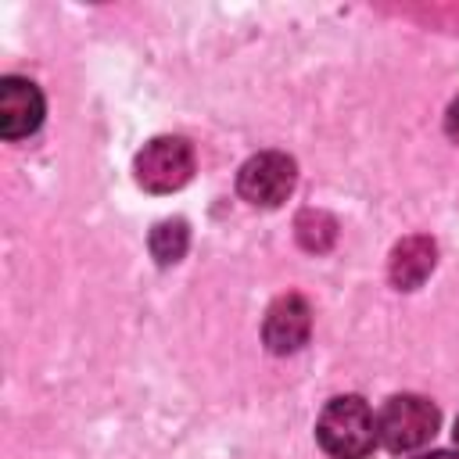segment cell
Returning <instances> with one entry per match:
<instances>
[{"mask_svg":"<svg viewBox=\"0 0 459 459\" xmlns=\"http://www.w3.org/2000/svg\"><path fill=\"white\" fill-rule=\"evenodd\" d=\"M416 459H459V452H423Z\"/></svg>","mask_w":459,"mask_h":459,"instance_id":"8fae6325","label":"cell"},{"mask_svg":"<svg viewBox=\"0 0 459 459\" xmlns=\"http://www.w3.org/2000/svg\"><path fill=\"white\" fill-rule=\"evenodd\" d=\"M434 262H437V247H434L430 237H420V233H416V237H405V240L391 251V265H387L391 283H394L398 290H416V287L430 276Z\"/></svg>","mask_w":459,"mask_h":459,"instance_id":"52a82bcc","label":"cell"},{"mask_svg":"<svg viewBox=\"0 0 459 459\" xmlns=\"http://www.w3.org/2000/svg\"><path fill=\"white\" fill-rule=\"evenodd\" d=\"M452 434H455V445H459V420H455V430Z\"/></svg>","mask_w":459,"mask_h":459,"instance_id":"7c38bea8","label":"cell"},{"mask_svg":"<svg viewBox=\"0 0 459 459\" xmlns=\"http://www.w3.org/2000/svg\"><path fill=\"white\" fill-rule=\"evenodd\" d=\"M136 183L151 194H172L194 176V147L183 136H158L143 143L133 161Z\"/></svg>","mask_w":459,"mask_h":459,"instance_id":"3957f363","label":"cell"},{"mask_svg":"<svg viewBox=\"0 0 459 459\" xmlns=\"http://www.w3.org/2000/svg\"><path fill=\"white\" fill-rule=\"evenodd\" d=\"M298 183V169H294V158H287L283 151H262V154H251L240 172H237V190L247 204L255 208H276L290 197Z\"/></svg>","mask_w":459,"mask_h":459,"instance_id":"277c9868","label":"cell"},{"mask_svg":"<svg viewBox=\"0 0 459 459\" xmlns=\"http://www.w3.org/2000/svg\"><path fill=\"white\" fill-rule=\"evenodd\" d=\"M43 93L36 82L7 75L0 79V136L4 140H22L39 129L43 122Z\"/></svg>","mask_w":459,"mask_h":459,"instance_id":"8992f818","label":"cell"},{"mask_svg":"<svg viewBox=\"0 0 459 459\" xmlns=\"http://www.w3.org/2000/svg\"><path fill=\"white\" fill-rule=\"evenodd\" d=\"M445 133H448L452 140H459V97L448 104V115H445Z\"/></svg>","mask_w":459,"mask_h":459,"instance_id":"30bf717a","label":"cell"},{"mask_svg":"<svg viewBox=\"0 0 459 459\" xmlns=\"http://www.w3.org/2000/svg\"><path fill=\"white\" fill-rule=\"evenodd\" d=\"M437 423H441V416H437V405L430 398L394 394L377 412V441L394 455L416 452L437 434Z\"/></svg>","mask_w":459,"mask_h":459,"instance_id":"7a4b0ae2","label":"cell"},{"mask_svg":"<svg viewBox=\"0 0 459 459\" xmlns=\"http://www.w3.org/2000/svg\"><path fill=\"white\" fill-rule=\"evenodd\" d=\"M333 237H337V226H333L330 215H323V212H305V215L298 219V240H301L308 251H326V247L333 244Z\"/></svg>","mask_w":459,"mask_h":459,"instance_id":"9c48e42d","label":"cell"},{"mask_svg":"<svg viewBox=\"0 0 459 459\" xmlns=\"http://www.w3.org/2000/svg\"><path fill=\"white\" fill-rule=\"evenodd\" d=\"M186 244H190V233H186L183 219H165L151 230V255L158 265H176L183 258Z\"/></svg>","mask_w":459,"mask_h":459,"instance_id":"ba28073f","label":"cell"},{"mask_svg":"<svg viewBox=\"0 0 459 459\" xmlns=\"http://www.w3.org/2000/svg\"><path fill=\"white\" fill-rule=\"evenodd\" d=\"M316 441L333 459H366L377 448V416L359 394H337L316 420Z\"/></svg>","mask_w":459,"mask_h":459,"instance_id":"6da1fadb","label":"cell"},{"mask_svg":"<svg viewBox=\"0 0 459 459\" xmlns=\"http://www.w3.org/2000/svg\"><path fill=\"white\" fill-rule=\"evenodd\" d=\"M312 333V308L301 294H280L269 312H265V323H262V337H265V348L273 355H290L298 351Z\"/></svg>","mask_w":459,"mask_h":459,"instance_id":"5b68a950","label":"cell"}]
</instances>
